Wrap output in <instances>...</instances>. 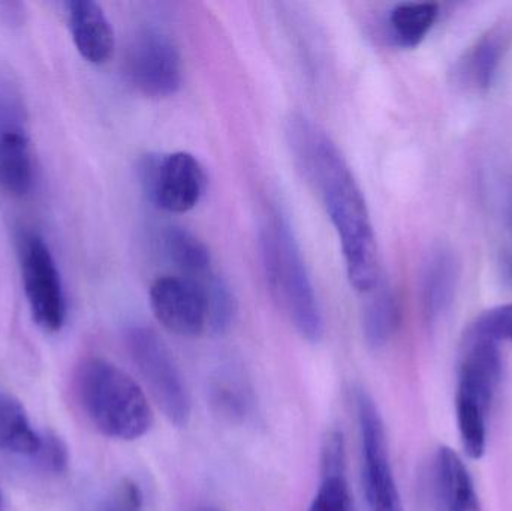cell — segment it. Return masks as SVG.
<instances>
[{
  "instance_id": "9",
  "label": "cell",
  "mask_w": 512,
  "mask_h": 511,
  "mask_svg": "<svg viewBox=\"0 0 512 511\" xmlns=\"http://www.w3.org/2000/svg\"><path fill=\"white\" fill-rule=\"evenodd\" d=\"M35 183V165L23 105L0 86V189L11 197H26Z\"/></svg>"
},
{
  "instance_id": "7",
  "label": "cell",
  "mask_w": 512,
  "mask_h": 511,
  "mask_svg": "<svg viewBox=\"0 0 512 511\" xmlns=\"http://www.w3.org/2000/svg\"><path fill=\"white\" fill-rule=\"evenodd\" d=\"M358 422L363 450V483L369 511H403L391 468L384 422L375 401L364 390L357 393Z\"/></svg>"
},
{
  "instance_id": "27",
  "label": "cell",
  "mask_w": 512,
  "mask_h": 511,
  "mask_svg": "<svg viewBox=\"0 0 512 511\" xmlns=\"http://www.w3.org/2000/svg\"><path fill=\"white\" fill-rule=\"evenodd\" d=\"M331 437L342 438V440H343V437H340V435H328V437L325 438V440H328V438H331ZM343 441H345V440H343Z\"/></svg>"
},
{
  "instance_id": "19",
  "label": "cell",
  "mask_w": 512,
  "mask_h": 511,
  "mask_svg": "<svg viewBox=\"0 0 512 511\" xmlns=\"http://www.w3.org/2000/svg\"><path fill=\"white\" fill-rule=\"evenodd\" d=\"M322 480L309 511H352L346 482V456L330 453L321 458Z\"/></svg>"
},
{
  "instance_id": "28",
  "label": "cell",
  "mask_w": 512,
  "mask_h": 511,
  "mask_svg": "<svg viewBox=\"0 0 512 511\" xmlns=\"http://www.w3.org/2000/svg\"><path fill=\"white\" fill-rule=\"evenodd\" d=\"M510 221H511V225H512V206H511V210H510Z\"/></svg>"
},
{
  "instance_id": "24",
  "label": "cell",
  "mask_w": 512,
  "mask_h": 511,
  "mask_svg": "<svg viewBox=\"0 0 512 511\" xmlns=\"http://www.w3.org/2000/svg\"><path fill=\"white\" fill-rule=\"evenodd\" d=\"M143 509V492L132 480H123L114 494L113 500L104 511H141Z\"/></svg>"
},
{
  "instance_id": "17",
  "label": "cell",
  "mask_w": 512,
  "mask_h": 511,
  "mask_svg": "<svg viewBox=\"0 0 512 511\" xmlns=\"http://www.w3.org/2000/svg\"><path fill=\"white\" fill-rule=\"evenodd\" d=\"M505 47L507 42L502 30L493 29L481 36L462 63V75L466 83L478 90L489 89L498 74Z\"/></svg>"
},
{
  "instance_id": "6",
  "label": "cell",
  "mask_w": 512,
  "mask_h": 511,
  "mask_svg": "<svg viewBox=\"0 0 512 511\" xmlns=\"http://www.w3.org/2000/svg\"><path fill=\"white\" fill-rule=\"evenodd\" d=\"M20 266L24 294L36 326L57 333L66 320V297L53 254L39 234L20 239Z\"/></svg>"
},
{
  "instance_id": "20",
  "label": "cell",
  "mask_w": 512,
  "mask_h": 511,
  "mask_svg": "<svg viewBox=\"0 0 512 511\" xmlns=\"http://www.w3.org/2000/svg\"><path fill=\"white\" fill-rule=\"evenodd\" d=\"M197 282L206 297L209 329L216 335L228 332L237 314V300L230 285L215 272Z\"/></svg>"
},
{
  "instance_id": "3",
  "label": "cell",
  "mask_w": 512,
  "mask_h": 511,
  "mask_svg": "<svg viewBox=\"0 0 512 511\" xmlns=\"http://www.w3.org/2000/svg\"><path fill=\"white\" fill-rule=\"evenodd\" d=\"M261 257L268 287L301 338L316 344L324 318L312 279L288 222L271 215L261 228Z\"/></svg>"
},
{
  "instance_id": "5",
  "label": "cell",
  "mask_w": 512,
  "mask_h": 511,
  "mask_svg": "<svg viewBox=\"0 0 512 511\" xmlns=\"http://www.w3.org/2000/svg\"><path fill=\"white\" fill-rule=\"evenodd\" d=\"M138 176L147 200L165 212H189L206 191V171L188 152L146 155L138 164Z\"/></svg>"
},
{
  "instance_id": "14",
  "label": "cell",
  "mask_w": 512,
  "mask_h": 511,
  "mask_svg": "<svg viewBox=\"0 0 512 511\" xmlns=\"http://www.w3.org/2000/svg\"><path fill=\"white\" fill-rule=\"evenodd\" d=\"M41 449L42 437L33 431L23 404L0 390V452L36 459Z\"/></svg>"
},
{
  "instance_id": "22",
  "label": "cell",
  "mask_w": 512,
  "mask_h": 511,
  "mask_svg": "<svg viewBox=\"0 0 512 511\" xmlns=\"http://www.w3.org/2000/svg\"><path fill=\"white\" fill-rule=\"evenodd\" d=\"M213 405L230 419H242L248 413L249 402L243 387L231 381L219 380L212 389Z\"/></svg>"
},
{
  "instance_id": "21",
  "label": "cell",
  "mask_w": 512,
  "mask_h": 511,
  "mask_svg": "<svg viewBox=\"0 0 512 511\" xmlns=\"http://www.w3.org/2000/svg\"><path fill=\"white\" fill-rule=\"evenodd\" d=\"M495 342H511L512 344V303L490 309L477 318L469 332Z\"/></svg>"
},
{
  "instance_id": "25",
  "label": "cell",
  "mask_w": 512,
  "mask_h": 511,
  "mask_svg": "<svg viewBox=\"0 0 512 511\" xmlns=\"http://www.w3.org/2000/svg\"><path fill=\"white\" fill-rule=\"evenodd\" d=\"M505 275H507L508 281L512 284V251L508 254L507 260H505Z\"/></svg>"
},
{
  "instance_id": "10",
  "label": "cell",
  "mask_w": 512,
  "mask_h": 511,
  "mask_svg": "<svg viewBox=\"0 0 512 511\" xmlns=\"http://www.w3.org/2000/svg\"><path fill=\"white\" fill-rule=\"evenodd\" d=\"M156 320L177 336L197 338L209 329L206 297L200 282L185 276H164L150 287Z\"/></svg>"
},
{
  "instance_id": "18",
  "label": "cell",
  "mask_w": 512,
  "mask_h": 511,
  "mask_svg": "<svg viewBox=\"0 0 512 511\" xmlns=\"http://www.w3.org/2000/svg\"><path fill=\"white\" fill-rule=\"evenodd\" d=\"M438 15L439 6L436 3H399L394 6L388 18L391 38L400 47H417L432 29Z\"/></svg>"
},
{
  "instance_id": "1",
  "label": "cell",
  "mask_w": 512,
  "mask_h": 511,
  "mask_svg": "<svg viewBox=\"0 0 512 511\" xmlns=\"http://www.w3.org/2000/svg\"><path fill=\"white\" fill-rule=\"evenodd\" d=\"M289 144L298 167L321 197L342 245L349 282L369 293L381 281L378 243L360 185L331 138L303 116L289 120Z\"/></svg>"
},
{
  "instance_id": "13",
  "label": "cell",
  "mask_w": 512,
  "mask_h": 511,
  "mask_svg": "<svg viewBox=\"0 0 512 511\" xmlns=\"http://www.w3.org/2000/svg\"><path fill=\"white\" fill-rule=\"evenodd\" d=\"M459 282V266L450 251L439 249L430 257L423 275V309L427 320L436 321L453 303Z\"/></svg>"
},
{
  "instance_id": "8",
  "label": "cell",
  "mask_w": 512,
  "mask_h": 511,
  "mask_svg": "<svg viewBox=\"0 0 512 511\" xmlns=\"http://www.w3.org/2000/svg\"><path fill=\"white\" fill-rule=\"evenodd\" d=\"M126 71L135 87L150 98H167L182 86V57L173 39L159 29L135 35L126 57Z\"/></svg>"
},
{
  "instance_id": "26",
  "label": "cell",
  "mask_w": 512,
  "mask_h": 511,
  "mask_svg": "<svg viewBox=\"0 0 512 511\" xmlns=\"http://www.w3.org/2000/svg\"><path fill=\"white\" fill-rule=\"evenodd\" d=\"M0 511H3V500H2V494H0Z\"/></svg>"
},
{
  "instance_id": "2",
  "label": "cell",
  "mask_w": 512,
  "mask_h": 511,
  "mask_svg": "<svg viewBox=\"0 0 512 511\" xmlns=\"http://www.w3.org/2000/svg\"><path fill=\"white\" fill-rule=\"evenodd\" d=\"M74 392L87 419L105 437L135 441L153 426L146 393L137 381L108 360L84 359L75 371Z\"/></svg>"
},
{
  "instance_id": "23",
  "label": "cell",
  "mask_w": 512,
  "mask_h": 511,
  "mask_svg": "<svg viewBox=\"0 0 512 511\" xmlns=\"http://www.w3.org/2000/svg\"><path fill=\"white\" fill-rule=\"evenodd\" d=\"M36 461L51 473H65L68 470V449L57 435L47 434L42 437V449Z\"/></svg>"
},
{
  "instance_id": "4",
  "label": "cell",
  "mask_w": 512,
  "mask_h": 511,
  "mask_svg": "<svg viewBox=\"0 0 512 511\" xmlns=\"http://www.w3.org/2000/svg\"><path fill=\"white\" fill-rule=\"evenodd\" d=\"M125 344L165 419L177 428L188 425L192 414L191 393L170 348L155 330L144 326L126 330Z\"/></svg>"
},
{
  "instance_id": "12",
  "label": "cell",
  "mask_w": 512,
  "mask_h": 511,
  "mask_svg": "<svg viewBox=\"0 0 512 511\" xmlns=\"http://www.w3.org/2000/svg\"><path fill=\"white\" fill-rule=\"evenodd\" d=\"M433 495L438 511H478V495L463 459L441 447L433 462Z\"/></svg>"
},
{
  "instance_id": "11",
  "label": "cell",
  "mask_w": 512,
  "mask_h": 511,
  "mask_svg": "<svg viewBox=\"0 0 512 511\" xmlns=\"http://www.w3.org/2000/svg\"><path fill=\"white\" fill-rule=\"evenodd\" d=\"M69 30L78 53L93 65L108 62L114 53V30L107 14L93 0L65 3Z\"/></svg>"
},
{
  "instance_id": "16",
  "label": "cell",
  "mask_w": 512,
  "mask_h": 511,
  "mask_svg": "<svg viewBox=\"0 0 512 511\" xmlns=\"http://www.w3.org/2000/svg\"><path fill=\"white\" fill-rule=\"evenodd\" d=\"M165 251L182 276L201 281L213 272L212 255L203 240L183 227H170L164 234Z\"/></svg>"
},
{
  "instance_id": "15",
  "label": "cell",
  "mask_w": 512,
  "mask_h": 511,
  "mask_svg": "<svg viewBox=\"0 0 512 511\" xmlns=\"http://www.w3.org/2000/svg\"><path fill=\"white\" fill-rule=\"evenodd\" d=\"M363 308V335L372 348H381L390 342L399 327L400 312L396 294L387 282L379 281L369 291Z\"/></svg>"
}]
</instances>
